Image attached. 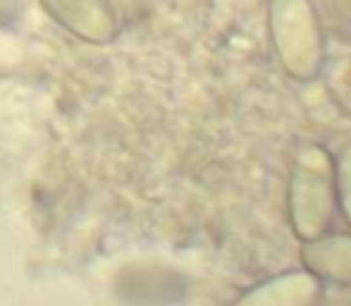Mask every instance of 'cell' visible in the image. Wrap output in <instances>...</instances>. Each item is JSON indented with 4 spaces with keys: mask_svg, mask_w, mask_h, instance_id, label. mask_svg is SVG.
<instances>
[{
    "mask_svg": "<svg viewBox=\"0 0 351 306\" xmlns=\"http://www.w3.org/2000/svg\"><path fill=\"white\" fill-rule=\"evenodd\" d=\"M287 215L299 242H308L335 228L339 215L335 156L323 144H306L296 151L287 185Z\"/></svg>",
    "mask_w": 351,
    "mask_h": 306,
    "instance_id": "1",
    "label": "cell"
},
{
    "mask_svg": "<svg viewBox=\"0 0 351 306\" xmlns=\"http://www.w3.org/2000/svg\"><path fill=\"white\" fill-rule=\"evenodd\" d=\"M268 34L280 67L296 82H315L328 62V38L313 0H270Z\"/></svg>",
    "mask_w": 351,
    "mask_h": 306,
    "instance_id": "2",
    "label": "cell"
},
{
    "mask_svg": "<svg viewBox=\"0 0 351 306\" xmlns=\"http://www.w3.org/2000/svg\"><path fill=\"white\" fill-rule=\"evenodd\" d=\"M335 185H337V206L351 230V144L335 156Z\"/></svg>",
    "mask_w": 351,
    "mask_h": 306,
    "instance_id": "5",
    "label": "cell"
},
{
    "mask_svg": "<svg viewBox=\"0 0 351 306\" xmlns=\"http://www.w3.org/2000/svg\"><path fill=\"white\" fill-rule=\"evenodd\" d=\"M301 266L315 273L325 285L351 290V232H325L301 242Z\"/></svg>",
    "mask_w": 351,
    "mask_h": 306,
    "instance_id": "4",
    "label": "cell"
},
{
    "mask_svg": "<svg viewBox=\"0 0 351 306\" xmlns=\"http://www.w3.org/2000/svg\"><path fill=\"white\" fill-rule=\"evenodd\" d=\"M325 283L308 268L287 270L261 280L249 292L239 294L237 302L246 306H313L323 299Z\"/></svg>",
    "mask_w": 351,
    "mask_h": 306,
    "instance_id": "3",
    "label": "cell"
},
{
    "mask_svg": "<svg viewBox=\"0 0 351 306\" xmlns=\"http://www.w3.org/2000/svg\"><path fill=\"white\" fill-rule=\"evenodd\" d=\"M323 5L328 12V22L332 24L335 32H351V0H323Z\"/></svg>",
    "mask_w": 351,
    "mask_h": 306,
    "instance_id": "6",
    "label": "cell"
}]
</instances>
